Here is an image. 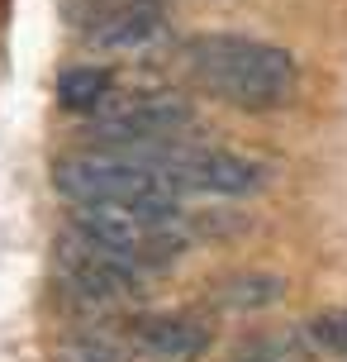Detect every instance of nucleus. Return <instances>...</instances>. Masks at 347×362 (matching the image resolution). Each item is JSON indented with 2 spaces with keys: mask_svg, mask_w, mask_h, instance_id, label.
Returning <instances> with one entry per match:
<instances>
[{
  "mask_svg": "<svg viewBox=\"0 0 347 362\" xmlns=\"http://www.w3.org/2000/svg\"><path fill=\"white\" fill-rule=\"evenodd\" d=\"M190 129H195V110L171 90H124L91 115V139L100 144V153H114V158L171 148Z\"/></svg>",
  "mask_w": 347,
  "mask_h": 362,
  "instance_id": "obj_3",
  "label": "nucleus"
},
{
  "mask_svg": "<svg viewBox=\"0 0 347 362\" xmlns=\"http://www.w3.org/2000/svg\"><path fill=\"white\" fill-rule=\"evenodd\" d=\"M53 186L62 200L76 205H105V210H128V215L176 224L181 219V196L166 186L152 167L114 158V153H72L53 163Z\"/></svg>",
  "mask_w": 347,
  "mask_h": 362,
  "instance_id": "obj_2",
  "label": "nucleus"
},
{
  "mask_svg": "<svg viewBox=\"0 0 347 362\" xmlns=\"http://www.w3.org/2000/svg\"><path fill=\"white\" fill-rule=\"evenodd\" d=\"M205 95L233 110H281L295 95V57L248 34H195L181 48Z\"/></svg>",
  "mask_w": 347,
  "mask_h": 362,
  "instance_id": "obj_1",
  "label": "nucleus"
},
{
  "mask_svg": "<svg viewBox=\"0 0 347 362\" xmlns=\"http://www.w3.org/2000/svg\"><path fill=\"white\" fill-rule=\"evenodd\" d=\"M214 344V325L190 310H162L133 320L124 334V348L133 362H200Z\"/></svg>",
  "mask_w": 347,
  "mask_h": 362,
  "instance_id": "obj_7",
  "label": "nucleus"
},
{
  "mask_svg": "<svg viewBox=\"0 0 347 362\" xmlns=\"http://www.w3.org/2000/svg\"><path fill=\"white\" fill-rule=\"evenodd\" d=\"M128 163L152 167L176 196L195 191V196L243 200V196H252V191L267 186V167L252 163V158H243V153H229V148H181V144H171V148L138 153V158H128Z\"/></svg>",
  "mask_w": 347,
  "mask_h": 362,
  "instance_id": "obj_4",
  "label": "nucleus"
},
{
  "mask_svg": "<svg viewBox=\"0 0 347 362\" xmlns=\"http://www.w3.org/2000/svg\"><path fill=\"white\" fill-rule=\"evenodd\" d=\"M110 95H114V72L110 67L81 62V67H67V72L57 76V105L72 110V115H95Z\"/></svg>",
  "mask_w": 347,
  "mask_h": 362,
  "instance_id": "obj_9",
  "label": "nucleus"
},
{
  "mask_svg": "<svg viewBox=\"0 0 347 362\" xmlns=\"http://www.w3.org/2000/svg\"><path fill=\"white\" fill-rule=\"evenodd\" d=\"M300 334L314 348H324L329 358L347 362V305H329V310H319V315H310V325L300 329Z\"/></svg>",
  "mask_w": 347,
  "mask_h": 362,
  "instance_id": "obj_11",
  "label": "nucleus"
},
{
  "mask_svg": "<svg viewBox=\"0 0 347 362\" xmlns=\"http://www.w3.org/2000/svg\"><path fill=\"white\" fill-rule=\"evenodd\" d=\"M72 29L105 53H143L166 38V5L162 0H72Z\"/></svg>",
  "mask_w": 347,
  "mask_h": 362,
  "instance_id": "obj_6",
  "label": "nucleus"
},
{
  "mask_svg": "<svg viewBox=\"0 0 347 362\" xmlns=\"http://www.w3.org/2000/svg\"><path fill=\"white\" fill-rule=\"evenodd\" d=\"M53 262H57V276L86 296V300H100V305H133L147 296V272L124 262L119 253L100 248L91 238H81L76 229H62L53 243Z\"/></svg>",
  "mask_w": 347,
  "mask_h": 362,
  "instance_id": "obj_5",
  "label": "nucleus"
},
{
  "mask_svg": "<svg viewBox=\"0 0 347 362\" xmlns=\"http://www.w3.org/2000/svg\"><path fill=\"white\" fill-rule=\"evenodd\" d=\"M224 362H286L281 353H276V344L267 339V344H243V348H233Z\"/></svg>",
  "mask_w": 347,
  "mask_h": 362,
  "instance_id": "obj_12",
  "label": "nucleus"
},
{
  "mask_svg": "<svg viewBox=\"0 0 347 362\" xmlns=\"http://www.w3.org/2000/svg\"><path fill=\"white\" fill-rule=\"evenodd\" d=\"M286 296V281L276 272H229L209 286V305L229 310V315H243V310H267Z\"/></svg>",
  "mask_w": 347,
  "mask_h": 362,
  "instance_id": "obj_8",
  "label": "nucleus"
},
{
  "mask_svg": "<svg viewBox=\"0 0 347 362\" xmlns=\"http://www.w3.org/2000/svg\"><path fill=\"white\" fill-rule=\"evenodd\" d=\"M53 362H128V348L105 329H72L67 339H57Z\"/></svg>",
  "mask_w": 347,
  "mask_h": 362,
  "instance_id": "obj_10",
  "label": "nucleus"
}]
</instances>
